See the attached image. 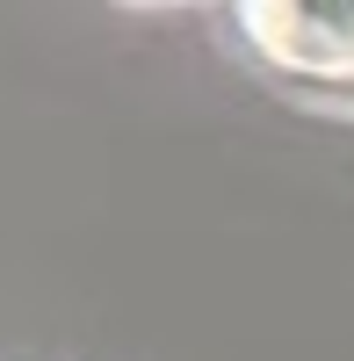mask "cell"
<instances>
[{
	"label": "cell",
	"instance_id": "obj_1",
	"mask_svg": "<svg viewBox=\"0 0 354 361\" xmlns=\"http://www.w3.org/2000/svg\"><path fill=\"white\" fill-rule=\"evenodd\" d=\"M246 58L304 109L354 116V0H253L239 8Z\"/></svg>",
	"mask_w": 354,
	"mask_h": 361
}]
</instances>
